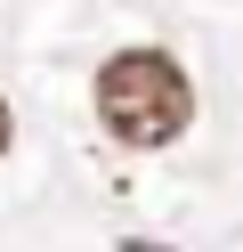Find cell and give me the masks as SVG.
<instances>
[{"label": "cell", "instance_id": "cell-3", "mask_svg": "<svg viewBox=\"0 0 243 252\" xmlns=\"http://www.w3.org/2000/svg\"><path fill=\"white\" fill-rule=\"evenodd\" d=\"M8 138H16V122H8V98H0V155H8Z\"/></svg>", "mask_w": 243, "mask_h": 252}, {"label": "cell", "instance_id": "cell-1", "mask_svg": "<svg viewBox=\"0 0 243 252\" xmlns=\"http://www.w3.org/2000/svg\"><path fill=\"white\" fill-rule=\"evenodd\" d=\"M97 122H106L122 147L154 155L170 147L178 130L194 122V82L170 49H113L97 65Z\"/></svg>", "mask_w": 243, "mask_h": 252}, {"label": "cell", "instance_id": "cell-2", "mask_svg": "<svg viewBox=\"0 0 243 252\" xmlns=\"http://www.w3.org/2000/svg\"><path fill=\"white\" fill-rule=\"evenodd\" d=\"M122 252H170V244H154V236H122Z\"/></svg>", "mask_w": 243, "mask_h": 252}]
</instances>
